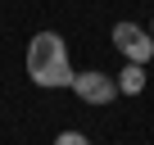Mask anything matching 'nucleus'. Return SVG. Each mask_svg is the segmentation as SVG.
Segmentation results:
<instances>
[{"label": "nucleus", "mask_w": 154, "mask_h": 145, "mask_svg": "<svg viewBox=\"0 0 154 145\" xmlns=\"http://www.w3.org/2000/svg\"><path fill=\"white\" fill-rule=\"evenodd\" d=\"M149 36H154V18H149Z\"/></svg>", "instance_id": "nucleus-6"}, {"label": "nucleus", "mask_w": 154, "mask_h": 145, "mask_svg": "<svg viewBox=\"0 0 154 145\" xmlns=\"http://www.w3.org/2000/svg\"><path fill=\"white\" fill-rule=\"evenodd\" d=\"M113 50L131 63H149L154 59V36L136 23H113Z\"/></svg>", "instance_id": "nucleus-2"}, {"label": "nucleus", "mask_w": 154, "mask_h": 145, "mask_svg": "<svg viewBox=\"0 0 154 145\" xmlns=\"http://www.w3.org/2000/svg\"><path fill=\"white\" fill-rule=\"evenodd\" d=\"M54 145H91V136H82V131H59Z\"/></svg>", "instance_id": "nucleus-5"}, {"label": "nucleus", "mask_w": 154, "mask_h": 145, "mask_svg": "<svg viewBox=\"0 0 154 145\" xmlns=\"http://www.w3.org/2000/svg\"><path fill=\"white\" fill-rule=\"evenodd\" d=\"M27 77L41 86V91H63L72 86V63H68V45L59 32H36L27 41Z\"/></svg>", "instance_id": "nucleus-1"}, {"label": "nucleus", "mask_w": 154, "mask_h": 145, "mask_svg": "<svg viewBox=\"0 0 154 145\" xmlns=\"http://www.w3.org/2000/svg\"><path fill=\"white\" fill-rule=\"evenodd\" d=\"M140 91H145V63L127 59V68L118 72V95H140Z\"/></svg>", "instance_id": "nucleus-4"}, {"label": "nucleus", "mask_w": 154, "mask_h": 145, "mask_svg": "<svg viewBox=\"0 0 154 145\" xmlns=\"http://www.w3.org/2000/svg\"><path fill=\"white\" fill-rule=\"evenodd\" d=\"M68 91H77V100H86V104H113V95H118V77H109V72H77L72 77V86Z\"/></svg>", "instance_id": "nucleus-3"}]
</instances>
